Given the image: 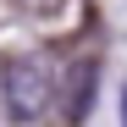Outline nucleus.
<instances>
[{"label": "nucleus", "mask_w": 127, "mask_h": 127, "mask_svg": "<svg viewBox=\"0 0 127 127\" xmlns=\"http://www.w3.org/2000/svg\"><path fill=\"white\" fill-rule=\"evenodd\" d=\"M89 89H94V66L83 61V66H72V83L61 94H66V122H83V111H89Z\"/></svg>", "instance_id": "nucleus-3"}, {"label": "nucleus", "mask_w": 127, "mask_h": 127, "mask_svg": "<svg viewBox=\"0 0 127 127\" xmlns=\"http://www.w3.org/2000/svg\"><path fill=\"white\" fill-rule=\"evenodd\" d=\"M122 122H127V94H122Z\"/></svg>", "instance_id": "nucleus-4"}, {"label": "nucleus", "mask_w": 127, "mask_h": 127, "mask_svg": "<svg viewBox=\"0 0 127 127\" xmlns=\"http://www.w3.org/2000/svg\"><path fill=\"white\" fill-rule=\"evenodd\" d=\"M17 11L28 17V22H44V28H61V22H72L83 0H11Z\"/></svg>", "instance_id": "nucleus-2"}, {"label": "nucleus", "mask_w": 127, "mask_h": 127, "mask_svg": "<svg viewBox=\"0 0 127 127\" xmlns=\"http://www.w3.org/2000/svg\"><path fill=\"white\" fill-rule=\"evenodd\" d=\"M55 94H61V83L50 72V61H39V55L6 61V72H0V99H6V111L17 122H39L55 105Z\"/></svg>", "instance_id": "nucleus-1"}]
</instances>
